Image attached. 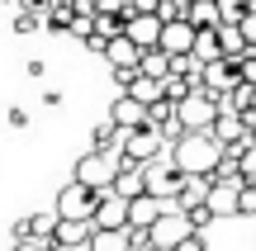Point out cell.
Instances as JSON below:
<instances>
[{
	"instance_id": "1",
	"label": "cell",
	"mask_w": 256,
	"mask_h": 251,
	"mask_svg": "<svg viewBox=\"0 0 256 251\" xmlns=\"http://www.w3.org/2000/svg\"><path fill=\"white\" fill-rule=\"evenodd\" d=\"M171 161L185 171V176H209L214 180V166L223 161V142L214 133H180L171 142Z\"/></svg>"
},
{
	"instance_id": "2",
	"label": "cell",
	"mask_w": 256,
	"mask_h": 251,
	"mask_svg": "<svg viewBox=\"0 0 256 251\" xmlns=\"http://www.w3.org/2000/svg\"><path fill=\"white\" fill-rule=\"evenodd\" d=\"M218 95H209L204 85H194L185 100H176V119H180V128L185 133H209L214 128V119H218Z\"/></svg>"
},
{
	"instance_id": "3",
	"label": "cell",
	"mask_w": 256,
	"mask_h": 251,
	"mask_svg": "<svg viewBox=\"0 0 256 251\" xmlns=\"http://www.w3.org/2000/svg\"><path fill=\"white\" fill-rule=\"evenodd\" d=\"M76 180H86L90 190H110L114 180H119V152H86V157H76Z\"/></svg>"
},
{
	"instance_id": "4",
	"label": "cell",
	"mask_w": 256,
	"mask_h": 251,
	"mask_svg": "<svg viewBox=\"0 0 256 251\" xmlns=\"http://www.w3.org/2000/svg\"><path fill=\"white\" fill-rule=\"evenodd\" d=\"M185 180H190V176H185L176 161H162V157H156V161H147V166H142V190H152L156 199H171V204H176V195L185 190Z\"/></svg>"
},
{
	"instance_id": "5",
	"label": "cell",
	"mask_w": 256,
	"mask_h": 251,
	"mask_svg": "<svg viewBox=\"0 0 256 251\" xmlns=\"http://www.w3.org/2000/svg\"><path fill=\"white\" fill-rule=\"evenodd\" d=\"M166 147H171V142L162 138V128H152V123H142V128H128V133H124V147H119V152L147 166V161H156V157H162Z\"/></svg>"
},
{
	"instance_id": "6",
	"label": "cell",
	"mask_w": 256,
	"mask_h": 251,
	"mask_svg": "<svg viewBox=\"0 0 256 251\" xmlns=\"http://www.w3.org/2000/svg\"><path fill=\"white\" fill-rule=\"evenodd\" d=\"M95 204H100V190H90L86 180H72V185H62V195H57V214L62 218H90L95 223Z\"/></svg>"
},
{
	"instance_id": "7",
	"label": "cell",
	"mask_w": 256,
	"mask_h": 251,
	"mask_svg": "<svg viewBox=\"0 0 256 251\" xmlns=\"http://www.w3.org/2000/svg\"><path fill=\"white\" fill-rule=\"evenodd\" d=\"M242 185H247V180H214L204 204L218 218H242Z\"/></svg>"
},
{
	"instance_id": "8",
	"label": "cell",
	"mask_w": 256,
	"mask_h": 251,
	"mask_svg": "<svg viewBox=\"0 0 256 251\" xmlns=\"http://www.w3.org/2000/svg\"><path fill=\"white\" fill-rule=\"evenodd\" d=\"M238 81H242L238 62H228V57H214V62H204V76H200V85H204L209 95H218V104H223V95H228Z\"/></svg>"
},
{
	"instance_id": "9",
	"label": "cell",
	"mask_w": 256,
	"mask_h": 251,
	"mask_svg": "<svg viewBox=\"0 0 256 251\" xmlns=\"http://www.w3.org/2000/svg\"><path fill=\"white\" fill-rule=\"evenodd\" d=\"M90 237H95V223H90V218H57V228H52L57 251H86V247H90Z\"/></svg>"
},
{
	"instance_id": "10",
	"label": "cell",
	"mask_w": 256,
	"mask_h": 251,
	"mask_svg": "<svg viewBox=\"0 0 256 251\" xmlns=\"http://www.w3.org/2000/svg\"><path fill=\"white\" fill-rule=\"evenodd\" d=\"M166 209H171V199H156L152 190H138V195H128V228H152Z\"/></svg>"
},
{
	"instance_id": "11",
	"label": "cell",
	"mask_w": 256,
	"mask_h": 251,
	"mask_svg": "<svg viewBox=\"0 0 256 251\" xmlns=\"http://www.w3.org/2000/svg\"><path fill=\"white\" fill-rule=\"evenodd\" d=\"M190 233H194V228H190V218H185L180 209L171 204V209H166V214L152 223V247H166V251H171L180 237H190Z\"/></svg>"
},
{
	"instance_id": "12",
	"label": "cell",
	"mask_w": 256,
	"mask_h": 251,
	"mask_svg": "<svg viewBox=\"0 0 256 251\" xmlns=\"http://www.w3.org/2000/svg\"><path fill=\"white\" fill-rule=\"evenodd\" d=\"M95 228H128V195L119 190H100V204H95Z\"/></svg>"
},
{
	"instance_id": "13",
	"label": "cell",
	"mask_w": 256,
	"mask_h": 251,
	"mask_svg": "<svg viewBox=\"0 0 256 251\" xmlns=\"http://www.w3.org/2000/svg\"><path fill=\"white\" fill-rule=\"evenodd\" d=\"M124 33L133 38L138 47L162 43V14H156V9H138V5H133V14H128V28H124Z\"/></svg>"
},
{
	"instance_id": "14",
	"label": "cell",
	"mask_w": 256,
	"mask_h": 251,
	"mask_svg": "<svg viewBox=\"0 0 256 251\" xmlns=\"http://www.w3.org/2000/svg\"><path fill=\"white\" fill-rule=\"evenodd\" d=\"M104 57H110V71H138V66H142V47H138V43H133L128 33L110 38Z\"/></svg>"
},
{
	"instance_id": "15",
	"label": "cell",
	"mask_w": 256,
	"mask_h": 251,
	"mask_svg": "<svg viewBox=\"0 0 256 251\" xmlns=\"http://www.w3.org/2000/svg\"><path fill=\"white\" fill-rule=\"evenodd\" d=\"M110 119L119 123L124 133H128V128H142V123H147V104H142V100H133L128 90H119V100L110 104Z\"/></svg>"
},
{
	"instance_id": "16",
	"label": "cell",
	"mask_w": 256,
	"mask_h": 251,
	"mask_svg": "<svg viewBox=\"0 0 256 251\" xmlns=\"http://www.w3.org/2000/svg\"><path fill=\"white\" fill-rule=\"evenodd\" d=\"M162 47H166V52H190V47H194V24H190V19H166V24H162Z\"/></svg>"
},
{
	"instance_id": "17",
	"label": "cell",
	"mask_w": 256,
	"mask_h": 251,
	"mask_svg": "<svg viewBox=\"0 0 256 251\" xmlns=\"http://www.w3.org/2000/svg\"><path fill=\"white\" fill-rule=\"evenodd\" d=\"M90 251H138L133 247V228H95Z\"/></svg>"
},
{
	"instance_id": "18",
	"label": "cell",
	"mask_w": 256,
	"mask_h": 251,
	"mask_svg": "<svg viewBox=\"0 0 256 251\" xmlns=\"http://www.w3.org/2000/svg\"><path fill=\"white\" fill-rule=\"evenodd\" d=\"M185 19H190L194 28H218L223 9H218V0H185Z\"/></svg>"
},
{
	"instance_id": "19",
	"label": "cell",
	"mask_w": 256,
	"mask_h": 251,
	"mask_svg": "<svg viewBox=\"0 0 256 251\" xmlns=\"http://www.w3.org/2000/svg\"><path fill=\"white\" fill-rule=\"evenodd\" d=\"M124 90L133 95V100H142V104H156V100H162V81H156V76H147V71H133Z\"/></svg>"
},
{
	"instance_id": "20",
	"label": "cell",
	"mask_w": 256,
	"mask_h": 251,
	"mask_svg": "<svg viewBox=\"0 0 256 251\" xmlns=\"http://www.w3.org/2000/svg\"><path fill=\"white\" fill-rule=\"evenodd\" d=\"M90 147H95V152H119V147H124V128H119L114 119L95 123V128H90Z\"/></svg>"
},
{
	"instance_id": "21",
	"label": "cell",
	"mask_w": 256,
	"mask_h": 251,
	"mask_svg": "<svg viewBox=\"0 0 256 251\" xmlns=\"http://www.w3.org/2000/svg\"><path fill=\"white\" fill-rule=\"evenodd\" d=\"M138 71H147V76H156V81H166V76H171V52H166L162 43L142 47V66H138Z\"/></svg>"
},
{
	"instance_id": "22",
	"label": "cell",
	"mask_w": 256,
	"mask_h": 251,
	"mask_svg": "<svg viewBox=\"0 0 256 251\" xmlns=\"http://www.w3.org/2000/svg\"><path fill=\"white\" fill-rule=\"evenodd\" d=\"M218 43H223V57H228V62H238V57L252 47L247 38H242V28L232 24V19H223V24H218Z\"/></svg>"
},
{
	"instance_id": "23",
	"label": "cell",
	"mask_w": 256,
	"mask_h": 251,
	"mask_svg": "<svg viewBox=\"0 0 256 251\" xmlns=\"http://www.w3.org/2000/svg\"><path fill=\"white\" fill-rule=\"evenodd\" d=\"M223 109H232V114H247V109H256V85H252V81H238L228 95H223Z\"/></svg>"
},
{
	"instance_id": "24",
	"label": "cell",
	"mask_w": 256,
	"mask_h": 251,
	"mask_svg": "<svg viewBox=\"0 0 256 251\" xmlns=\"http://www.w3.org/2000/svg\"><path fill=\"white\" fill-rule=\"evenodd\" d=\"M200 62H214L223 57V43H218V28H194V47H190Z\"/></svg>"
},
{
	"instance_id": "25",
	"label": "cell",
	"mask_w": 256,
	"mask_h": 251,
	"mask_svg": "<svg viewBox=\"0 0 256 251\" xmlns=\"http://www.w3.org/2000/svg\"><path fill=\"white\" fill-rule=\"evenodd\" d=\"M72 19H76V9L57 0V5H52V9L43 14V28H52V33H72Z\"/></svg>"
},
{
	"instance_id": "26",
	"label": "cell",
	"mask_w": 256,
	"mask_h": 251,
	"mask_svg": "<svg viewBox=\"0 0 256 251\" xmlns=\"http://www.w3.org/2000/svg\"><path fill=\"white\" fill-rule=\"evenodd\" d=\"M190 90H194V81H190V76H180V71H171L162 81V95H166V100H185Z\"/></svg>"
},
{
	"instance_id": "27",
	"label": "cell",
	"mask_w": 256,
	"mask_h": 251,
	"mask_svg": "<svg viewBox=\"0 0 256 251\" xmlns=\"http://www.w3.org/2000/svg\"><path fill=\"white\" fill-rule=\"evenodd\" d=\"M180 214H185V218H190V228H194V233H204V228H209V223H214V218H218V214H214V209H209V204H190V209H180Z\"/></svg>"
},
{
	"instance_id": "28",
	"label": "cell",
	"mask_w": 256,
	"mask_h": 251,
	"mask_svg": "<svg viewBox=\"0 0 256 251\" xmlns=\"http://www.w3.org/2000/svg\"><path fill=\"white\" fill-rule=\"evenodd\" d=\"M43 28V14H34V9H19L14 14V33H38Z\"/></svg>"
},
{
	"instance_id": "29",
	"label": "cell",
	"mask_w": 256,
	"mask_h": 251,
	"mask_svg": "<svg viewBox=\"0 0 256 251\" xmlns=\"http://www.w3.org/2000/svg\"><path fill=\"white\" fill-rule=\"evenodd\" d=\"M10 251H57V242H52V237H19Z\"/></svg>"
},
{
	"instance_id": "30",
	"label": "cell",
	"mask_w": 256,
	"mask_h": 251,
	"mask_svg": "<svg viewBox=\"0 0 256 251\" xmlns=\"http://www.w3.org/2000/svg\"><path fill=\"white\" fill-rule=\"evenodd\" d=\"M252 5H256V0H218V9H223V19H232V24H238V19L247 14Z\"/></svg>"
},
{
	"instance_id": "31",
	"label": "cell",
	"mask_w": 256,
	"mask_h": 251,
	"mask_svg": "<svg viewBox=\"0 0 256 251\" xmlns=\"http://www.w3.org/2000/svg\"><path fill=\"white\" fill-rule=\"evenodd\" d=\"M238 71H242V81H252V85H256V43L238 57Z\"/></svg>"
},
{
	"instance_id": "32",
	"label": "cell",
	"mask_w": 256,
	"mask_h": 251,
	"mask_svg": "<svg viewBox=\"0 0 256 251\" xmlns=\"http://www.w3.org/2000/svg\"><path fill=\"white\" fill-rule=\"evenodd\" d=\"M242 218H256V180L242 185Z\"/></svg>"
},
{
	"instance_id": "33",
	"label": "cell",
	"mask_w": 256,
	"mask_h": 251,
	"mask_svg": "<svg viewBox=\"0 0 256 251\" xmlns=\"http://www.w3.org/2000/svg\"><path fill=\"white\" fill-rule=\"evenodd\" d=\"M238 28H242V38H247V43H256V5L238 19Z\"/></svg>"
},
{
	"instance_id": "34",
	"label": "cell",
	"mask_w": 256,
	"mask_h": 251,
	"mask_svg": "<svg viewBox=\"0 0 256 251\" xmlns=\"http://www.w3.org/2000/svg\"><path fill=\"white\" fill-rule=\"evenodd\" d=\"M171 251H209V247H204V233H190V237H180Z\"/></svg>"
},
{
	"instance_id": "35",
	"label": "cell",
	"mask_w": 256,
	"mask_h": 251,
	"mask_svg": "<svg viewBox=\"0 0 256 251\" xmlns=\"http://www.w3.org/2000/svg\"><path fill=\"white\" fill-rule=\"evenodd\" d=\"M242 176H247V180H256V142H252L247 152H242Z\"/></svg>"
},
{
	"instance_id": "36",
	"label": "cell",
	"mask_w": 256,
	"mask_h": 251,
	"mask_svg": "<svg viewBox=\"0 0 256 251\" xmlns=\"http://www.w3.org/2000/svg\"><path fill=\"white\" fill-rule=\"evenodd\" d=\"M14 5H19V9H34V14H48L57 0H14Z\"/></svg>"
},
{
	"instance_id": "37",
	"label": "cell",
	"mask_w": 256,
	"mask_h": 251,
	"mask_svg": "<svg viewBox=\"0 0 256 251\" xmlns=\"http://www.w3.org/2000/svg\"><path fill=\"white\" fill-rule=\"evenodd\" d=\"M81 43L90 47V52H100V57H104V47H110V38H104V33H90V38H81Z\"/></svg>"
},
{
	"instance_id": "38",
	"label": "cell",
	"mask_w": 256,
	"mask_h": 251,
	"mask_svg": "<svg viewBox=\"0 0 256 251\" xmlns=\"http://www.w3.org/2000/svg\"><path fill=\"white\" fill-rule=\"evenodd\" d=\"M5 119H10V128H28V114H24V109H10Z\"/></svg>"
},
{
	"instance_id": "39",
	"label": "cell",
	"mask_w": 256,
	"mask_h": 251,
	"mask_svg": "<svg viewBox=\"0 0 256 251\" xmlns=\"http://www.w3.org/2000/svg\"><path fill=\"white\" fill-rule=\"evenodd\" d=\"M142 251H166V247H142Z\"/></svg>"
},
{
	"instance_id": "40",
	"label": "cell",
	"mask_w": 256,
	"mask_h": 251,
	"mask_svg": "<svg viewBox=\"0 0 256 251\" xmlns=\"http://www.w3.org/2000/svg\"><path fill=\"white\" fill-rule=\"evenodd\" d=\"M86 251H90V247H86Z\"/></svg>"
}]
</instances>
